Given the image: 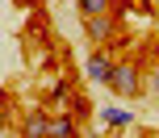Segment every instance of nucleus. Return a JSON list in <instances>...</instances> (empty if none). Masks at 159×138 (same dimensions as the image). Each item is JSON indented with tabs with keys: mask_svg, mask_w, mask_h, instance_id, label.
I'll return each mask as SVG.
<instances>
[{
	"mask_svg": "<svg viewBox=\"0 0 159 138\" xmlns=\"http://www.w3.org/2000/svg\"><path fill=\"white\" fill-rule=\"evenodd\" d=\"M13 4H38V0H13Z\"/></svg>",
	"mask_w": 159,
	"mask_h": 138,
	"instance_id": "obj_10",
	"label": "nucleus"
},
{
	"mask_svg": "<svg viewBox=\"0 0 159 138\" xmlns=\"http://www.w3.org/2000/svg\"><path fill=\"white\" fill-rule=\"evenodd\" d=\"M4 130H8V109L0 105V134H4Z\"/></svg>",
	"mask_w": 159,
	"mask_h": 138,
	"instance_id": "obj_9",
	"label": "nucleus"
},
{
	"mask_svg": "<svg viewBox=\"0 0 159 138\" xmlns=\"http://www.w3.org/2000/svg\"><path fill=\"white\" fill-rule=\"evenodd\" d=\"M75 130H80L75 117H67V113H59V117H50V122H46V138H71Z\"/></svg>",
	"mask_w": 159,
	"mask_h": 138,
	"instance_id": "obj_4",
	"label": "nucleus"
},
{
	"mask_svg": "<svg viewBox=\"0 0 159 138\" xmlns=\"http://www.w3.org/2000/svg\"><path fill=\"white\" fill-rule=\"evenodd\" d=\"M109 75H113V59L96 46L92 55H88V80H92V84H109Z\"/></svg>",
	"mask_w": 159,
	"mask_h": 138,
	"instance_id": "obj_3",
	"label": "nucleus"
},
{
	"mask_svg": "<svg viewBox=\"0 0 159 138\" xmlns=\"http://www.w3.org/2000/svg\"><path fill=\"white\" fill-rule=\"evenodd\" d=\"M101 122L105 126H113V130H121V126H134V113H126V109H101Z\"/></svg>",
	"mask_w": 159,
	"mask_h": 138,
	"instance_id": "obj_5",
	"label": "nucleus"
},
{
	"mask_svg": "<svg viewBox=\"0 0 159 138\" xmlns=\"http://www.w3.org/2000/svg\"><path fill=\"white\" fill-rule=\"evenodd\" d=\"M143 92H159V71L147 75V84H143Z\"/></svg>",
	"mask_w": 159,
	"mask_h": 138,
	"instance_id": "obj_8",
	"label": "nucleus"
},
{
	"mask_svg": "<svg viewBox=\"0 0 159 138\" xmlns=\"http://www.w3.org/2000/svg\"><path fill=\"white\" fill-rule=\"evenodd\" d=\"M75 8H80V17H96V13H109L113 0H75Z\"/></svg>",
	"mask_w": 159,
	"mask_h": 138,
	"instance_id": "obj_7",
	"label": "nucleus"
},
{
	"mask_svg": "<svg viewBox=\"0 0 159 138\" xmlns=\"http://www.w3.org/2000/svg\"><path fill=\"white\" fill-rule=\"evenodd\" d=\"M105 88H113L117 96H143V71H138L134 59H121V63H113V75Z\"/></svg>",
	"mask_w": 159,
	"mask_h": 138,
	"instance_id": "obj_1",
	"label": "nucleus"
},
{
	"mask_svg": "<svg viewBox=\"0 0 159 138\" xmlns=\"http://www.w3.org/2000/svg\"><path fill=\"white\" fill-rule=\"evenodd\" d=\"M84 33L96 42V46H105V42H113V33H117V25H113V17L109 13H96V17H84Z\"/></svg>",
	"mask_w": 159,
	"mask_h": 138,
	"instance_id": "obj_2",
	"label": "nucleus"
},
{
	"mask_svg": "<svg viewBox=\"0 0 159 138\" xmlns=\"http://www.w3.org/2000/svg\"><path fill=\"white\" fill-rule=\"evenodd\" d=\"M46 122H50L46 113H30L25 126H21V134H25V138H46Z\"/></svg>",
	"mask_w": 159,
	"mask_h": 138,
	"instance_id": "obj_6",
	"label": "nucleus"
}]
</instances>
